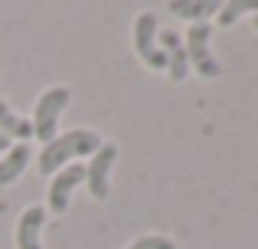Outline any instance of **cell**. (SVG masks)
<instances>
[{
	"mask_svg": "<svg viewBox=\"0 0 258 249\" xmlns=\"http://www.w3.org/2000/svg\"><path fill=\"white\" fill-rule=\"evenodd\" d=\"M127 249H176V246H173V239H167V236H141Z\"/></svg>",
	"mask_w": 258,
	"mask_h": 249,
	"instance_id": "cell-13",
	"label": "cell"
},
{
	"mask_svg": "<svg viewBox=\"0 0 258 249\" xmlns=\"http://www.w3.org/2000/svg\"><path fill=\"white\" fill-rule=\"evenodd\" d=\"M69 105V89L66 85H52L39 95L36 102V115H33V134H36L43 144H49L56 138V125H59V115L62 109Z\"/></svg>",
	"mask_w": 258,
	"mask_h": 249,
	"instance_id": "cell-2",
	"label": "cell"
},
{
	"mask_svg": "<svg viewBox=\"0 0 258 249\" xmlns=\"http://www.w3.org/2000/svg\"><path fill=\"white\" fill-rule=\"evenodd\" d=\"M10 147H13V141L7 134H0V151H10Z\"/></svg>",
	"mask_w": 258,
	"mask_h": 249,
	"instance_id": "cell-14",
	"label": "cell"
},
{
	"mask_svg": "<svg viewBox=\"0 0 258 249\" xmlns=\"http://www.w3.org/2000/svg\"><path fill=\"white\" fill-rule=\"evenodd\" d=\"M26 164H30V147L26 144H13L10 151L0 158V187L13 184V180L26 171Z\"/></svg>",
	"mask_w": 258,
	"mask_h": 249,
	"instance_id": "cell-9",
	"label": "cell"
},
{
	"mask_svg": "<svg viewBox=\"0 0 258 249\" xmlns=\"http://www.w3.org/2000/svg\"><path fill=\"white\" fill-rule=\"evenodd\" d=\"M219 0H173L170 4V13L183 20H193V23H203V17H213L219 13Z\"/></svg>",
	"mask_w": 258,
	"mask_h": 249,
	"instance_id": "cell-10",
	"label": "cell"
},
{
	"mask_svg": "<svg viewBox=\"0 0 258 249\" xmlns=\"http://www.w3.org/2000/svg\"><path fill=\"white\" fill-rule=\"evenodd\" d=\"M79 184H85V167L82 164H66L62 171L56 174V180L49 184V210L52 213H66L69 210L72 190Z\"/></svg>",
	"mask_w": 258,
	"mask_h": 249,
	"instance_id": "cell-6",
	"label": "cell"
},
{
	"mask_svg": "<svg viewBox=\"0 0 258 249\" xmlns=\"http://www.w3.org/2000/svg\"><path fill=\"white\" fill-rule=\"evenodd\" d=\"M114 161H118V147L114 144H101L98 151L92 154V164L85 167V184H88V190H92L95 200L108 197V174H111Z\"/></svg>",
	"mask_w": 258,
	"mask_h": 249,
	"instance_id": "cell-5",
	"label": "cell"
},
{
	"mask_svg": "<svg viewBox=\"0 0 258 249\" xmlns=\"http://www.w3.org/2000/svg\"><path fill=\"white\" fill-rule=\"evenodd\" d=\"M101 147V138L88 128H76V131H66L59 138H52L49 144L39 154V174H56L59 167H66L72 158H82V154H95Z\"/></svg>",
	"mask_w": 258,
	"mask_h": 249,
	"instance_id": "cell-1",
	"label": "cell"
},
{
	"mask_svg": "<svg viewBox=\"0 0 258 249\" xmlns=\"http://www.w3.org/2000/svg\"><path fill=\"white\" fill-rule=\"evenodd\" d=\"M255 30H258V17H255Z\"/></svg>",
	"mask_w": 258,
	"mask_h": 249,
	"instance_id": "cell-15",
	"label": "cell"
},
{
	"mask_svg": "<svg viewBox=\"0 0 258 249\" xmlns=\"http://www.w3.org/2000/svg\"><path fill=\"white\" fill-rule=\"evenodd\" d=\"M242 13H258V0H232V4H222L219 7V26L235 23Z\"/></svg>",
	"mask_w": 258,
	"mask_h": 249,
	"instance_id": "cell-12",
	"label": "cell"
},
{
	"mask_svg": "<svg viewBox=\"0 0 258 249\" xmlns=\"http://www.w3.org/2000/svg\"><path fill=\"white\" fill-rule=\"evenodd\" d=\"M0 134H7V138H20V144H26V138H33V122H26V118L13 115L10 105L0 102Z\"/></svg>",
	"mask_w": 258,
	"mask_h": 249,
	"instance_id": "cell-11",
	"label": "cell"
},
{
	"mask_svg": "<svg viewBox=\"0 0 258 249\" xmlns=\"http://www.w3.org/2000/svg\"><path fill=\"white\" fill-rule=\"evenodd\" d=\"M160 49L167 53V72L173 82H183L189 72V59H186V46L173 30H160Z\"/></svg>",
	"mask_w": 258,
	"mask_h": 249,
	"instance_id": "cell-7",
	"label": "cell"
},
{
	"mask_svg": "<svg viewBox=\"0 0 258 249\" xmlns=\"http://www.w3.org/2000/svg\"><path fill=\"white\" fill-rule=\"evenodd\" d=\"M183 46H186V59L193 63V69L200 72L203 79H216L222 72L219 63L213 59V53H209V23H193L189 26Z\"/></svg>",
	"mask_w": 258,
	"mask_h": 249,
	"instance_id": "cell-3",
	"label": "cell"
},
{
	"mask_svg": "<svg viewBox=\"0 0 258 249\" xmlns=\"http://www.w3.org/2000/svg\"><path fill=\"white\" fill-rule=\"evenodd\" d=\"M43 223H46V207H30L17 220V249H43V243H39Z\"/></svg>",
	"mask_w": 258,
	"mask_h": 249,
	"instance_id": "cell-8",
	"label": "cell"
},
{
	"mask_svg": "<svg viewBox=\"0 0 258 249\" xmlns=\"http://www.w3.org/2000/svg\"><path fill=\"white\" fill-rule=\"evenodd\" d=\"M134 49L151 69H167V53L157 43V20L154 13H141L134 23Z\"/></svg>",
	"mask_w": 258,
	"mask_h": 249,
	"instance_id": "cell-4",
	"label": "cell"
}]
</instances>
